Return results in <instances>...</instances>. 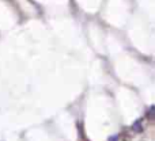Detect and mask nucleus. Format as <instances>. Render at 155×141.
<instances>
[{"label":"nucleus","mask_w":155,"mask_h":141,"mask_svg":"<svg viewBox=\"0 0 155 141\" xmlns=\"http://www.w3.org/2000/svg\"><path fill=\"white\" fill-rule=\"evenodd\" d=\"M132 128H134V130H136V132H142V121H137Z\"/></svg>","instance_id":"obj_1"}]
</instances>
